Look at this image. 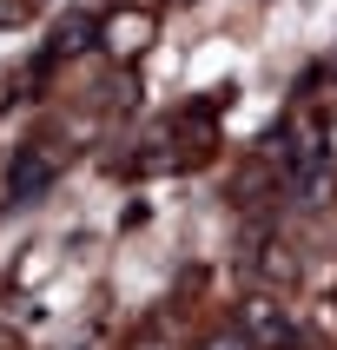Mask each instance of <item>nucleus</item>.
<instances>
[{
	"instance_id": "f257e3e1",
	"label": "nucleus",
	"mask_w": 337,
	"mask_h": 350,
	"mask_svg": "<svg viewBox=\"0 0 337 350\" xmlns=\"http://www.w3.org/2000/svg\"><path fill=\"white\" fill-rule=\"evenodd\" d=\"M232 331L245 337L252 350H284V344H291V311H284V297L252 291V297L232 304Z\"/></svg>"
},
{
	"instance_id": "f03ea898",
	"label": "nucleus",
	"mask_w": 337,
	"mask_h": 350,
	"mask_svg": "<svg viewBox=\"0 0 337 350\" xmlns=\"http://www.w3.org/2000/svg\"><path fill=\"white\" fill-rule=\"evenodd\" d=\"M59 165H66V146H59V133L33 139V146H20L14 165H7V192H14V198H40V192L59 178Z\"/></svg>"
},
{
	"instance_id": "7ed1b4c3",
	"label": "nucleus",
	"mask_w": 337,
	"mask_h": 350,
	"mask_svg": "<svg viewBox=\"0 0 337 350\" xmlns=\"http://www.w3.org/2000/svg\"><path fill=\"white\" fill-rule=\"evenodd\" d=\"M139 40H146V20H113V46H139Z\"/></svg>"
}]
</instances>
